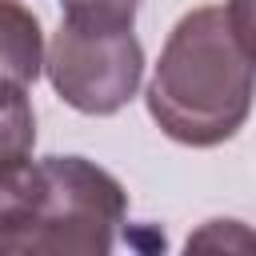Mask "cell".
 Here are the masks:
<instances>
[{
    "label": "cell",
    "mask_w": 256,
    "mask_h": 256,
    "mask_svg": "<svg viewBox=\"0 0 256 256\" xmlns=\"http://www.w3.org/2000/svg\"><path fill=\"white\" fill-rule=\"evenodd\" d=\"M224 16H228L236 40L244 44V52L256 60V0H228L224 4Z\"/></svg>",
    "instance_id": "8"
},
{
    "label": "cell",
    "mask_w": 256,
    "mask_h": 256,
    "mask_svg": "<svg viewBox=\"0 0 256 256\" xmlns=\"http://www.w3.org/2000/svg\"><path fill=\"white\" fill-rule=\"evenodd\" d=\"M44 36L40 20L20 0H0V84L32 88L44 68Z\"/></svg>",
    "instance_id": "4"
},
{
    "label": "cell",
    "mask_w": 256,
    "mask_h": 256,
    "mask_svg": "<svg viewBox=\"0 0 256 256\" xmlns=\"http://www.w3.org/2000/svg\"><path fill=\"white\" fill-rule=\"evenodd\" d=\"M252 100L256 60L236 40L224 8L204 4L180 16L148 84V112L160 132L188 148H216L244 128Z\"/></svg>",
    "instance_id": "1"
},
{
    "label": "cell",
    "mask_w": 256,
    "mask_h": 256,
    "mask_svg": "<svg viewBox=\"0 0 256 256\" xmlns=\"http://www.w3.org/2000/svg\"><path fill=\"white\" fill-rule=\"evenodd\" d=\"M124 216V184L84 156H28L0 168V256H104Z\"/></svg>",
    "instance_id": "2"
},
{
    "label": "cell",
    "mask_w": 256,
    "mask_h": 256,
    "mask_svg": "<svg viewBox=\"0 0 256 256\" xmlns=\"http://www.w3.org/2000/svg\"><path fill=\"white\" fill-rule=\"evenodd\" d=\"M44 72L68 108L84 116H112L144 80V48L128 24L60 20L44 56Z\"/></svg>",
    "instance_id": "3"
},
{
    "label": "cell",
    "mask_w": 256,
    "mask_h": 256,
    "mask_svg": "<svg viewBox=\"0 0 256 256\" xmlns=\"http://www.w3.org/2000/svg\"><path fill=\"white\" fill-rule=\"evenodd\" d=\"M188 248H236V252H256V232H248L240 220H208L200 232L188 236Z\"/></svg>",
    "instance_id": "7"
},
{
    "label": "cell",
    "mask_w": 256,
    "mask_h": 256,
    "mask_svg": "<svg viewBox=\"0 0 256 256\" xmlns=\"http://www.w3.org/2000/svg\"><path fill=\"white\" fill-rule=\"evenodd\" d=\"M64 20H80V24H128L136 20L140 0H60Z\"/></svg>",
    "instance_id": "6"
},
{
    "label": "cell",
    "mask_w": 256,
    "mask_h": 256,
    "mask_svg": "<svg viewBox=\"0 0 256 256\" xmlns=\"http://www.w3.org/2000/svg\"><path fill=\"white\" fill-rule=\"evenodd\" d=\"M32 144H36V112L28 88L0 84V168L28 160Z\"/></svg>",
    "instance_id": "5"
}]
</instances>
